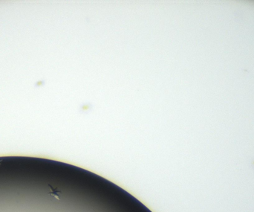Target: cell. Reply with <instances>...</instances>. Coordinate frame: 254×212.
<instances>
[{
	"label": "cell",
	"instance_id": "obj_1",
	"mask_svg": "<svg viewBox=\"0 0 254 212\" xmlns=\"http://www.w3.org/2000/svg\"><path fill=\"white\" fill-rule=\"evenodd\" d=\"M48 187L50 188L51 190L48 192V194L54 197V198L57 199V200H60V195L62 194V191H60L58 188H54L53 186L50 184L48 185Z\"/></svg>",
	"mask_w": 254,
	"mask_h": 212
}]
</instances>
